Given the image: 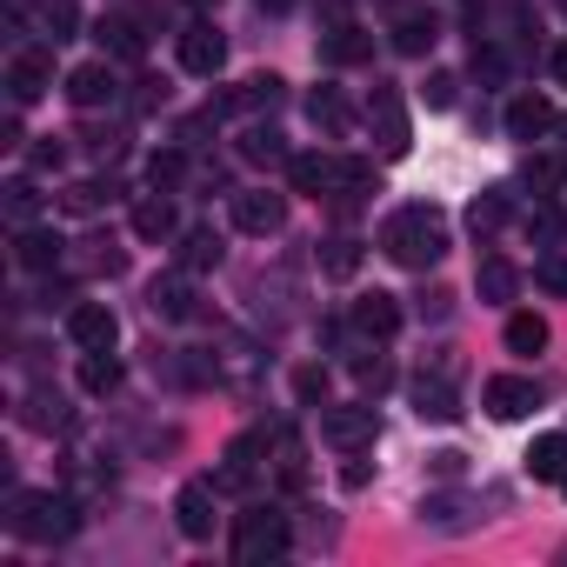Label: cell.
<instances>
[{
  "label": "cell",
  "mask_w": 567,
  "mask_h": 567,
  "mask_svg": "<svg viewBox=\"0 0 567 567\" xmlns=\"http://www.w3.org/2000/svg\"><path fill=\"white\" fill-rule=\"evenodd\" d=\"M381 254L394 260V267H414V274H427L441 254H447V220L434 214V207H401V214H388L381 220Z\"/></svg>",
  "instance_id": "cell-1"
},
{
  "label": "cell",
  "mask_w": 567,
  "mask_h": 567,
  "mask_svg": "<svg viewBox=\"0 0 567 567\" xmlns=\"http://www.w3.org/2000/svg\"><path fill=\"white\" fill-rule=\"evenodd\" d=\"M8 527L21 534V540H68L74 527H81V514H74V501L68 494H14V514H8Z\"/></svg>",
  "instance_id": "cell-2"
},
{
  "label": "cell",
  "mask_w": 567,
  "mask_h": 567,
  "mask_svg": "<svg viewBox=\"0 0 567 567\" xmlns=\"http://www.w3.org/2000/svg\"><path fill=\"white\" fill-rule=\"evenodd\" d=\"M288 514L280 507H247L240 520H234V560H247V567H260V560H280L288 554Z\"/></svg>",
  "instance_id": "cell-3"
},
{
  "label": "cell",
  "mask_w": 567,
  "mask_h": 567,
  "mask_svg": "<svg viewBox=\"0 0 567 567\" xmlns=\"http://www.w3.org/2000/svg\"><path fill=\"white\" fill-rule=\"evenodd\" d=\"M368 127H374V141H381V161H401L408 154V107H401V94L394 87H374L368 94Z\"/></svg>",
  "instance_id": "cell-4"
},
{
  "label": "cell",
  "mask_w": 567,
  "mask_h": 567,
  "mask_svg": "<svg viewBox=\"0 0 567 567\" xmlns=\"http://www.w3.org/2000/svg\"><path fill=\"white\" fill-rule=\"evenodd\" d=\"M321 434H328V447L361 454V447H374L381 421H374V408H368V401H348V408H328V414H321Z\"/></svg>",
  "instance_id": "cell-5"
},
{
  "label": "cell",
  "mask_w": 567,
  "mask_h": 567,
  "mask_svg": "<svg viewBox=\"0 0 567 567\" xmlns=\"http://www.w3.org/2000/svg\"><path fill=\"white\" fill-rule=\"evenodd\" d=\"M68 341H74L81 354H94V348H114V341H121V321H114V308H107V301H74V308H68Z\"/></svg>",
  "instance_id": "cell-6"
},
{
  "label": "cell",
  "mask_w": 567,
  "mask_h": 567,
  "mask_svg": "<svg viewBox=\"0 0 567 567\" xmlns=\"http://www.w3.org/2000/svg\"><path fill=\"white\" fill-rule=\"evenodd\" d=\"M48 87H54V54L21 48V54L8 61V101H14V107H28V101H41Z\"/></svg>",
  "instance_id": "cell-7"
},
{
  "label": "cell",
  "mask_w": 567,
  "mask_h": 567,
  "mask_svg": "<svg viewBox=\"0 0 567 567\" xmlns=\"http://www.w3.org/2000/svg\"><path fill=\"white\" fill-rule=\"evenodd\" d=\"M220 61H227V41H220V28H214V21L181 28V68H187V74L214 81V74H220Z\"/></svg>",
  "instance_id": "cell-8"
},
{
  "label": "cell",
  "mask_w": 567,
  "mask_h": 567,
  "mask_svg": "<svg viewBox=\"0 0 567 567\" xmlns=\"http://www.w3.org/2000/svg\"><path fill=\"white\" fill-rule=\"evenodd\" d=\"M481 408H487L494 421H520V414H534V408H540V388H534V381H520V374H494V381L481 388Z\"/></svg>",
  "instance_id": "cell-9"
},
{
  "label": "cell",
  "mask_w": 567,
  "mask_h": 567,
  "mask_svg": "<svg viewBox=\"0 0 567 567\" xmlns=\"http://www.w3.org/2000/svg\"><path fill=\"white\" fill-rule=\"evenodd\" d=\"M234 227L240 234H280L288 227V200L267 194V187H247V194H234Z\"/></svg>",
  "instance_id": "cell-10"
},
{
  "label": "cell",
  "mask_w": 567,
  "mask_h": 567,
  "mask_svg": "<svg viewBox=\"0 0 567 567\" xmlns=\"http://www.w3.org/2000/svg\"><path fill=\"white\" fill-rule=\"evenodd\" d=\"M260 447H267V434H240L234 447H227V461H220V494H247L254 487V474H260Z\"/></svg>",
  "instance_id": "cell-11"
},
{
  "label": "cell",
  "mask_w": 567,
  "mask_h": 567,
  "mask_svg": "<svg viewBox=\"0 0 567 567\" xmlns=\"http://www.w3.org/2000/svg\"><path fill=\"white\" fill-rule=\"evenodd\" d=\"M214 494H220V481H187V487H181L174 514H181V534H187V540H207V534H214Z\"/></svg>",
  "instance_id": "cell-12"
},
{
  "label": "cell",
  "mask_w": 567,
  "mask_h": 567,
  "mask_svg": "<svg viewBox=\"0 0 567 567\" xmlns=\"http://www.w3.org/2000/svg\"><path fill=\"white\" fill-rule=\"evenodd\" d=\"M61 254H68V240H61L54 227H21V240H14V260H21L28 274H54Z\"/></svg>",
  "instance_id": "cell-13"
},
{
  "label": "cell",
  "mask_w": 567,
  "mask_h": 567,
  "mask_svg": "<svg viewBox=\"0 0 567 567\" xmlns=\"http://www.w3.org/2000/svg\"><path fill=\"white\" fill-rule=\"evenodd\" d=\"M354 334H361V341H394V334H401L394 295H361V301H354Z\"/></svg>",
  "instance_id": "cell-14"
},
{
  "label": "cell",
  "mask_w": 567,
  "mask_h": 567,
  "mask_svg": "<svg viewBox=\"0 0 567 567\" xmlns=\"http://www.w3.org/2000/svg\"><path fill=\"white\" fill-rule=\"evenodd\" d=\"M474 295H481V301H494V308H507V301L520 295V267H514V260H501V254H487V260L474 267Z\"/></svg>",
  "instance_id": "cell-15"
},
{
  "label": "cell",
  "mask_w": 567,
  "mask_h": 567,
  "mask_svg": "<svg viewBox=\"0 0 567 567\" xmlns=\"http://www.w3.org/2000/svg\"><path fill=\"white\" fill-rule=\"evenodd\" d=\"M147 308H154L161 321H194V288H187V267L154 280V288H147Z\"/></svg>",
  "instance_id": "cell-16"
},
{
  "label": "cell",
  "mask_w": 567,
  "mask_h": 567,
  "mask_svg": "<svg viewBox=\"0 0 567 567\" xmlns=\"http://www.w3.org/2000/svg\"><path fill=\"white\" fill-rule=\"evenodd\" d=\"M68 101H74V107H107V101H114V68H107V61L74 68V74H68Z\"/></svg>",
  "instance_id": "cell-17"
},
{
  "label": "cell",
  "mask_w": 567,
  "mask_h": 567,
  "mask_svg": "<svg viewBox=\"0 0 567 567\" xmlns=\"http://www.w3.org/2000/svg\"><path fill=\"white\" fill-rule=\"evenodd\" d=\"M414 414H421V421H454V414H461L454 381H447V374H434V381L421 374V381H414Z\"/></svg>",
  "instance_id": "cell-18"
},
{
  "label": "cell",
  "mask_w": 567,
  "mask_h": 567,
  "mask_svg": "<svg viewBox=\"0 0 567 567\" xmlns=\"http://www.w3.org/2000/svg\"><path fill=\"white\" fill-rule=\"evenodd\" d=\"M321 54H328L334 68H361V61L374 54V34H368V28H354V21H341V28L321 41Z\"/></svg>",
  "instance_id": "cell-19"
},
{
  "label": "cell",
  "mask_w": 567,
  "mask_h": 567,
  "mask_svg": "<svg viewBox=\"0 0 567 567\" xmlns=\"http://www.w3.org/2000/svg\"><path fill=\"white\" fill-rule=\"evenodd\" d=\"M308 121H315L321 134H348V127H354V107L341 101V87H315V94H308Z\"/></svg>",
  "instance_id": "cell-20"
},
{
  "label": "cell",
  "mask_w": 567,
  "mask_h": 567,
  "mask_svg": "<svg viewBox=\"0 0 567 567\" xmlns=\"http://www.w3.org/2000/svg\"><path fill=\"white\" fill-rule=\"evenodd\" d=\"M547 127H554V107H547L540 94H520V101L507 107V134H514V141H540Z\"/></svg>",
  "instance_id": "cell-21"
},
{
  "label": "cell",
  "mask_w": 567,
  "mask_h": 567,
  "mask_svg": "<svg viewBox=\"0 0 567 567\" xmlns=\"http://www.w3.org/2000/svg\"><path fill=\"white\" fill-rule=\"evenodd\" d=\"M134 234H141V240H167V234H174V200H167L161 187L134 200Z\"/></svg>",
  "instance_id": "cell-22"
},
{
  "label": "cell",
  "mask_w": 567,
  "mask_h": 567,
  "mask_svg": "<svg viewBox=\"0 0 567 567\" xmlns=\"http://www.w3.org/2000/svg\"><path fill=\"white\" fill-rule=\"evenodd\" d=\"M288 181H295V194H315V200H321V194L334 187V161H328V154H295V161H288Z\"/></svg>",
  "instance_id": "cell-23"
},
{
  "label": "cell",
  "mask_w": 567,
  "mask_h": 567,
  "mask_svg": "<svg viewBox=\"0 0 567 567\" xmlns=\"http://www.w3.org/2000/svg\"><path fill=\"white\" fill-rule=\"evenodd\" d=\"M527 474L534 481H567V434H540L527 447Z\"/></svg>",
  "instance_id": "cell-24"
},
{
  "label": "cell",
  "mask_w": 567,
  "mask_h": 567,
  "mask_svg": "<svg viewBox=\"0 0 567 567\" xmlns=\"http://www.w3.org/2000/svg\"><path fill=\"white\" fill-rule=\"evenodd\" d=\"M321 274L354 280V274H361V240H354V234H328V240H321Z\"/></svg>",
  "instance_id": "cell-25"
},
{
  "label": "cell",
  "mask_w": 567,
  "mask_h": 567,
  "mask_svg": "<svg viewBox=\"0 0 567 567\" xmlns=\"http://www.w3.org/2000/svg\"><path fill=\"white\" fill-rule=\"evenodd\" d=\"M240 161L274 167V161H295V154H288V141H280V127H247L240 134Z\"/></svg>",
  "instance_id": "cell-26"
},
{
  "label": "cell",
  "mask_w": 567,
  "mask_h": 567,
  "mask_svg": "<svg viewBox=\"0 0 567 567\" xmlns=\"http://www.w3.org/2000/svg\"><path fill=\"white\" fill-rule=\"evenodd\" d=\"M181 267H187V274H207V267H220V234H214V227H194V234H181Z\"/></svg>",
  "instance_id": "cell-27"
},
{
  "label": "cell",
  "mask_w": 567,
  "mask_h": 567,
  "mask_svg": "<svg viewBox=\"0 0 567 567\" xmlns=\"http://www.w3.org/2000/svg\"><path fill=\"white\" fill-rule=\"evenodd\" d=\"M81 388H87V394H114V388H121V361H114V348L81 354Z\"/></svg>",
  "instance_id": "cell-28"
},
{
  "label": "cell",
  "mask_w": 567,
  "mask_h": 567,
  "mask_svg": "<svg viewBox=\"0 0 567 567\" xmlns=\"http://www.w3.org/2000/svg\"><path fill=\"white\" fill-rule=\"evenodd\" d=\"M94 34H101V48H107V54H121V61H141V54H147V34H141L134 21H101Z\"/></svg>",
  "instance_id": "cell-29"
},
{
  "label": "cell",
  "mask_w": 567,
  "mask_h": 567,
  "mask_svg": "<svg viewBox=\"0 0 567 567\" xmlns=\"http://www.w3.org/2000/svg\"><path fill=\"white\" fill-rule=\"evenodd\" d=\"M507 214H514V207H507V187H487V194H474V207H467V227H474V234H494Z\"/></svg>",
  "instance_id": "cell-30"
},
{
  "label": "cell",
  "mask_w": 567,
  "mask_h": 567,
  "mask_svg": "<svg viewBox=\"0 0 567 567\" xmlns=\"http://www.w3.org/2000/svg\"><path fill=\"white\" fill-rule=\"evenodd\" d=\"M547 348V321L540 315H514L507 321V354H540Z\"/></svg>",
  "instance_id": "cell-31"
},
{
  "label": "cell",
  "mask_w": 567,
  "mask_h": 567,
  "mask_svg": "<svg viewBox=\"0 0 567 567\" xmlns=\"http://www.w3.org/2000/svg\"><path fill=\"white\" fill-rule=\"evenodd\" d=\"M394 48H401V54H427V48H434V21H427V14H401V21H394Z\"/></svg>",
  "instance_id": "cell-32"
},
{
  "label": "cell",
  "mask_w": 567,
  "mask_h": 567,
  "mask_svg": "<svg viewBox=\"0 0 567 567\" xmlns=\"http://www.w3.org/2000/svg\"><path fill=\"white\" fill-rule=\"evenodd\" d=\"M274 101H280V81H274V74H254L240 94H227V101H220V114H234V107H274Z\"/></svg>",
  "instance_id": "cell-33"
},
{
  "label": "cell",
  "mask_w": 567,
  "mask_h": 567,
  "mask_svg": "<svg viewBox=\"0 0 567 567\" xmlns=\"http://www.w3.org/2000/svg\"><path fill=\"white\" fill-rule=\"evenodd\" d=\"M334 200H354V194H368L374 187V161H334Z\"/></svg>",
  "instance_id": "cell-34"
},
{
  "label": "cell",
  "mask_w": 567,
  "mask_h": 567,
  "mask_svg": "<svg viewBox=\"0 0 567 567\" xmlns=\"http://www.w3.org/2000/svg\"><path fill=\"white\" fill-rule=\"evenodd\" d=\"M34 214H41L34 181H14V187H8V220H14V227H34Z\"/></svg>",
  "instance_id": "cell-35"
},
{
  "label": "cell",
  "mask_w": 567,
  "mask_h": 567,
  "mask_svg": "<svg viewBox=\"0 0 567 567\" xmlns=\"http://www.w3.org/2000/svg\"><path fill=\"white\" fill-rule=\"evenodd\" d=\"M274 447H280V487H301V481H308V461H301V441H295V434H280Z\"/></svg>",
  "instance_id": "cell-36"
},
{
  "label": "cell",
  "mask_w": 567,
  "mask_h": 567,
  "mask_svg": "<svg viewBox=\"0 0 567 567\" xmlns=\"http://www.w3.org/2000/svg\"><path fill=\"white\" fill-rule=\"evenodd\" d=\"M181 174H187V154H181V147H161V154L147 161V181H154V187H174Z\"/></svg>",
  "instance_id": "cell-37"
},
{
  "label": "cell",
  "mask_w": 567,
  "mask_h": 567,
  "mask_svg": "<svg viewBox=\"0 0 567 567\" xmlns=\"http://www.w3.org/2000/svg\"><path fill=\"white\" fill-rule=\"evenodd\" d=\"M101 200H107V187H101V181H74V187L61 194V207H68V214H101Z\"/></svg>",
  "instance_id": "cell-38"
},
{
  "label": "cell",
  "mask_w": 567,
  "mask_h": 567,
  "mask_svg": "<svg viewBox=\"0 0 567 567\" xmlns=\"http://www.w3.org/2000/svg\"><path fill=\"white\" fill-rule=\"evenodd\" d=\"M354 381H361L368 394H381V388H394V368H388L381 354H354Z\"/></svg>",
  "instance_id": "cell-39"
},
{
  "label": "cell",
  "mask_w": 567,
  "mask_h": 567,
  "mask_svg": "<svg viewBox=\"0 0 567 567\" xmlns=\"http://www.w3.org/2000/svg\"><path fill=\"white\" fill-rule=\"evenodd\" d=\"M28 427H48V434H54V427H68L61 394H34V401H28Z\"/></svg>",
  "instance_id": "cell-40"
},
{
  "label": "cell",
  "mask_w": 567,
  "mask_h": 567,
  "mask_svg": "<svg viewBox=\"0 0 567 567\" xmlns=\"http://www.w3.org/2000/svg\"><path fill=\"white\" fill-rule=\"evenodd\" d=\"M41 14H48V28H54V41H74V34H81V8H74V0H48V8H41Z\"/></svg>",
  "instance_id": "cell-41"
},
{
  "label": "cell",
  "mask_w": 567,
  "mask_h": 567,
  "mask_svg": "<svg viewBox=\"0 0 567 567\" xmlns=\"http://www.w3.org/2000/svg\"><path fill=\"white\" fill-rule=\"evenodd\" d=\"M527 187H534V194L547 200V194L560 187V161H554V154H540V161H527Z\"/></svg>",
  "instance_id": "cell-42"
},
{
  "label": "cell",
  "mask_w": 567,
  "mask_h": 567,
  "mask_svg": "<svg viewBox=\"0 0 567 567\" xmlns=\"http://www.w3.org/2000/svg\"><path fill=\"white\" fill-rule=\"evenodd\" d=\"M295 394H301L308 408H315V401H328V368H301V374H295Z\"/></svg>",
  "instance_id": "cell-43"
},
{
  "label": "cell",
  "mask_w": 567,
  "mask_h": 567,
  "mask_svg": "<svg viewBox=\"0 0 567 567\" xmlns=\"http://www.w3.org/2000/svg\"><path fill=\"white\" fill-rule=\"evenodd\" d=\"M527 234H534V240H560V214H554V207H534V214H527Z\"/></svg>",
  "instance_id": "cell-44"
},
{
  "label": "cell",
  "mask_w": 567,
  "mask_h": 567,
  "mask_svg": "<svg viewBox=\"0 0 567 567\" xmlns=\"http://www.w3.org/2000/svg\"><path fill=\"white\" fill-rule=\"evenodd\" d=\"M454 74H427V107H454Z\"/></svg>",
  "instance_id": "cell-45"
},
{
  "label": "cell",
  "mask_w": 567,
  "mask_h": 567,
  "mask_svg": "<svg viewBox=\"0 0 567 567\" xmlns=\"http://www.w3.org/2000/svg\"><path fill=\"white\" fill-rule=\"evenodd\" d=\"M534 280H540L547 295H567V260H540V274H534Z\"/></svg>",
  "instance_id": "cell-46"
},
{
  "label": "cell",
  "mask_w": 567,
  "mask_h": 567,
  "mask_svg": "<svg viewBox=\"0 0 567 567\" xmlns=\"http://www.w3.org/2000/svg\"><path fill=\"white\" fill-rule=\"evenodd\" d=\"M554 81H560V87H567V41H560V48H554Z\"/></svg>",
  "instance_id": "cell-47"
},
{
  "label": "cell",
  "mask_w": 567,
  "mask_h": 567,
  "mask_svg": "<svg viewBox=\"0 0 567 567\" xmlns=\"http://www.w3.org/2000/svg\"><path fill=\"white\" fill-rule=\"evenodd\" d=\"M260 8H267V14H288V8H295V0H260Z\"/></svg>",
  "instance_id": "cell-48"
},
{
  "label": "cell",
  "mask_w": 567,
  "mask_h": 567,
  "mask_svg": "<svg viewBox=\"0 0 567 567\" xmlns=\"http://www.w3.org/2000/svg\"><path fill=\"white\" fill-rule=\"evenodd\" d=\"M187 8H194V14H214V8H220V0H187Z\"/></svg>",
  "instance_id": "cell-49"
},
{
  "label": "cell",
  "mask_w": 567,
  "mask_h": 567,
  "mask_svg": "<svg viewBox=\"0 0 567 567\" xmlns=\"http://www.w3.org/2000/svg\"><path fill=\"white\" fill-rule=\"evenodd\" d=\"M554 134H560V147H567V114H560V121H554Z\"/></svg>",
  "instance_id": "cell-50"
},
{
  "label": "cell",
  "mask_w": 567,
  "mask_h": 567,
  "mask_svg": "<svg viewBox=\"0 0 567 567\" xmlns=\"http://www.w3.org/2000/svg\"><path fill=\"white\" fill-rule=\"evenodd\" d=\"M560 14H567V0H560Z\"/></svg>",
  "instance_id": "cell-51"
},
{
  "label": "cell",
  "mask_w": 567,
  "mask_h": 567,
  "mask_svg": "<svg viewBox=\"0 0 567 567\" xmlns=\"http://www.w3.org/2000/svg\"><path fill=\"white\" fill-rule=\"evenodd\" d=\"M560 487H567V481H560Z\"/></svg>",
  "instance_id": "cell-52"
}]
</instances>
